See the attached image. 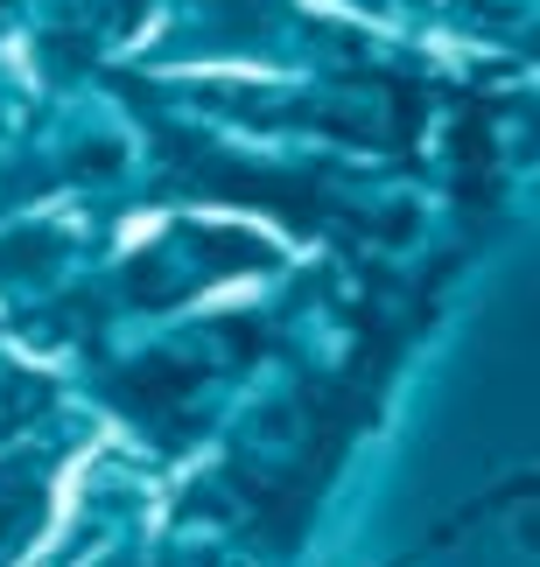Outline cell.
Wrapping results in <instances>:
<instances>
[{"mask_svg":"<svg viewBox=\"0 0 540 567\" xmlns=\"http://www.w3.org/2000/svg\"><path fill=\"white\" fill-rule=\"evenodd\" d=\"M176 183L183 189H204V196H232V204H261L274 217H288L295 231H309L323 217V183L316 176H288V168H246V162H225V155H204V147L176 141Z\"/></svg>","mask_w":540,"mask_h":567,"instance_id":"1","label":"cell"},{"mask_svg":"<svg viewBox=\"0 0 540 567\" xmlns=\"http://www.w3.org/2000/svg\"><path fill=\"white\" fill-rule=\"evenodd\" d=\"M42 512H50V497L29 470H0V547H21V539H35Z\"/></svg>","mask_w":540,"mask_h":567,"instance_id":"4","label":"cell"},{"mask_svg":"<svg viewBox=\"0 0 540 567\" xmlns=\"http://www.w3.org/2000/svg\"><path fill=\"white\" fill-rule=\"evenodd\" d=\"M190 392H197V372L190 364H169V358H155V364H134L120 385H113V406H126V413H162V406H183Z\"/></svg>","mask_w":540,"mask_h":567,"instance_id":"3","label":"cell"},{"mask_svg":"<svg viewBox=\"0 0 540 567\" xmlns=\"http://www.w3.org/2000/svg\"><path fill=\"white\" fill-rule=\"evenodd\" d=\"M50 252H57V238H42V231H29V238H0V274L50 267Z\"/></svg>","mask_w":540,"mask_h":567,"instance_id":"6","label":"cell"},{"mask_svg":"<svg viewBox=\"0 0 540 567\" xmlns=\"http://www.w3.org/2000/svg\"><path fill=\"white\" fill-rule=\"evenodd\" d=\"M197 246H204V259L211 267H267V246H253V238H225V231H197Z\"/></svg>","mask_w":540,"mask_h":567,"instance_id":"5","label":"cell"},{"mask_svg":"<svg viewBox=\"0 0 540 567\" xmlns=\"http://www.w3.org/2000/svg\"><path fill=\"white\" fill-rule=\"evenodd\" d=\"M457 196L470 210H485L491 196H499V162H491V120L485 105L470 99L463 120H457Z\"/></svg>","mask_w":540,"mask_h":567,"instance_id":"2","label":"cell"}]
</instances>
